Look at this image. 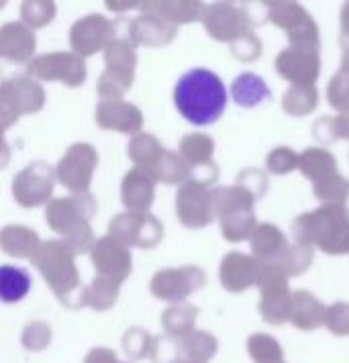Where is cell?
Returning <instances> with one entry per match:
<instances>
[{
	"instance_id": "22",
	"label": "cell",
	"mask_w": 349,
	"mask_h": 363,
	"mask_svg": "<svg viewBox=\"0 0 349 363\" xmlns=\"http://www.w3.org/2000/svg\"><path fill=\"white\" fill-rule=\"evenodd\" d=\"M313 137L325 145L339 141L341 137H339V127H337V116H321L318 121H315Z\"/></svg>"
},
{
	"instance_id": "27",
	"label": "cell",
	"mask_w": 349,
	"mask_h": 363,
	"mask_svg": "<svg viewBox=\"0 0 349 363\" xmlns=\"http://www.w3.org/2000/svg\"><path fill=\"white\" fill-rule=\"evenodd\" d=\"M345 208H348V211H349V196H348V202H345Z\"/></svg>"
},
{
	"instance_id": "1",
	"label": "cell",
	"mask_w": 349,
	"mask_h": 363,
	"mask_svg": "<svg viewBox=\"0 0 349 363\" xmlns=\"http://www.w3.org/2000/svg\"><path fill=\"white\" fill-rule=\"evenodd\" d=\"M174 104L190 125L206 127L216 123L225 113L227 90L215 72L192 67L176 82Z\"/></svg>"
},
{
	"instance_id": "21",
	"label": "cell",
	"mask_w": 349,
	"mask_h": 363,
	"mask_svg": "<svg viewBox=\"0 0 349 363\" xmlns=\"http://www.w3.org/2000/svg\"><path fill=\"white\" fill-rule=\"evenodd\" d=\"M262 51H264V48H262L260 37L248 33V31L241 37H237L235 43H233V53H235V57L239 62H255V60H260Z\"/></svg>"
},
{
	"instance_id": "9",
	"label": "cell",
	"mask_w": 349,
	"mask_h": 363,
	"mask_svg": "<svg viewBox=\"0 0 349 363\" xmlns=\"http://www.w3.org/2000/svg\"><path fill=\"white\" fill-rule=\"evenodd\" d=\"M248 25H250V18L241 11H237L233 4H216L213 9V18H211L209 29L218 39L231 41L245 33Z\"/></svg>"
},
{
	"instance_id": "24",
	"label": "cell",
	"mask_w": 349,
	"mask_h": 363,
	"mask_svg": "<svg viewBox=\"0 0 349 363\" xmlns=\"http://www.w3.org/2000/svg\"><path fill=\"white\" fill-rule=\"evenodd\" d=\"M341 48L343 51H349V2L343 4V11H341Z\"/></svg>"
},
{
	"instance_id": "15",
	"label": "cell",
	"mask_w": 349,
	"mask_h": 363,
	"mask_svg": "<svg viewBox=\"0 0 349 363\" xmlns=\"http://www.w3.org/2000/svg\"><path fill=\"white\" fill-rule=\"evenodd\" d=\"M313 247L309 245H288V249L282 253V257L278 262H274V265H278L284 272L286 278H297V276H302L306 274V269L313 265Z\"/></svg>"
},
{
	"instance_id": "8",
	"label": "cell",
	"mask_w": 349,
	"mask_h": 363,
	"mask_svg": "<svg viewBox=\"0 0 349 363\" xmlns=\"http://www.w3.org/2000/svg\"><path fill=\"white\" fill-rule=\"evenodd\" d=\"M327 306L309 290L292 292V314L290 323L299 330H315L325 323Z\"/></svg>"
},
{
	"instance_id": "7",
	"label": "cell",
	"mask_w": 349,
	"mask_h": 363,
	"mask_svg": "<svg viewBox=\"0 0 349 363\" xmlns=\"http://www.w3.org/2000/svg\"><path fill=\"white\" fill-rule=\"evenodd\" d=\"M288 249V239L276 225L262 223L251 233V251L260 264H274Z\"/></svg>"
},
{
	"instance_id": "4",
	"label": "cell",
	"mask_w": 349,
	"mask_h": 363,
	"mask_svg": "<svg viewBox=\"0 0 349 363\" xmlns=\"http://www.w3.org/2000/svg\"><path fill=\"white\" fill-rule=\"evenodd\" d=\"M218 206L223 213L225 220V237L229 241H243L251 237L255 225V213H253V204L255 199L251 196L245 188H227L221 190L218 194Z\"/></svg>"
},
{
	"instance_id": "10",
	"label": "cell",
	"mask_w": 349,
	"mask_h": 363,
	"mask_svg": "<svg viewBox=\"0 0 349 363\" xmlns=\"http://www.w3.org/2000/svg\"><path fill=\"white\" fill-rule=\"evenodd\" d=\"M233 100L243 106V108H253L266 100H272V90L267 88L266 80L257 74L245 72L239 78H235L231 86Z\"/></svg>"
},
{
	"instance_id": "13",
	"label": "cell",
	"mask_w": 349,
	"mask_h": 363,
	"mask_svg": "<svg viewBox=\"0 0 349 363\" xmlns=\"http://www.w3.org/2000/svg\"><path fill=\"white\" fill-rule=\"evenodd\" d=\"M318 106L315 86H290L282 96V111L290 116H309Z\"/></svg>"
},
{
	"instance_id": "14",
	"label": "cell",
	"mask_w": 349,
	"mask_h": 363,
	"mask_svg": "<svg viewBox=\"0 0 349 363\" xmlns=\"http://www.w3.org/2000/svg\"><path fill=\"white\" fill-rule=\"evenodd\" d=\"M267 18L282 31H290L299 25L302 18L309 13L304 11V6L299 2H284V0H274V2H266Z\"/></svg>"
},
{
	"instance_id": "16",
	"label": "cell",
	"mask_w": 349,
	"mask_h": 363,
	"mask_svg": "<svg viewBox=\"0 0 349 363\" xmlns=\"http://www.w3.org/2000/svg\"><path fill=\"white\" fill-rule=\"evenodd\" d=\"M313 194L325 204H343L349 196V180H345L339 172L327 176L325 180H318L313 184Z\"/></svg>"
},
{
	"instance_id": "2",
	"label": "cell",
	"mask_w": 349,
	"mask_h": 363,
	"mask_svg": "<svg viewBox=\"0 0 349 363\" xmlns=\"http://www.w3.org/2000/svg\"><path fill=\"white\" fill-rule=\"evenodd\" d=\"M292 235L299 245L318 247L327 255L349 253V211L343 204H323L297 216Z\"/></svg>"
},
{
	"instance_id": "26",
	"label": "cell",
	"mask_w": 349,
	"mask_h": 363,
	"mask_svg": "<svg viewBox=\"0 0 349 363\" xmlns=\"http://www.w3.org/2000/svg\"><path fill=\"white\" fill-rule=\"evenodd\" d=\"M339 69H343V72L349 74V51H343V60H341V67Z\"/></svg>"
},
{
	"instance_id": "11",
	"label": "cell",
	"mask_w": 349,
	"mask_h": 363,
	"mask_svg": "<svg viewBox=\"0 0 349 363\" xmlns=\"http://www.w3.org/2000/svg\"><path fill=\"white\" fill-rule=\"evenodd\" d=\"M299 169L300 174L311 180L313 184L318 180H325L327 176H331L337 169V160L331 151L323 147H309L304 149L299 155Z\"/></svg>"
},
{
	"instance_id": "19",
	"label": "cell",
	"mask_w": 349,
	"mask_h": 363,
	"mask_svg": "<svg viewBox=\"0 0 349 363\" xmlns=\"http://www.w3.org/2000/svg\"><path fill=\"white\" fill-rule=\"evenodd\" d=\"M266 167L274 176H284L290 174L299 167V153L290 147H276L267 153Z\"/></svg>"
},
{
	"instance_id": "25",
	"label": "cell",
	"mask_w": 349,
	"mask_h": 363,
	"mask_svg": "<svg viewBox=\"0 0 349 363\" xmlns=\"http://www.w3.org/2000/svg\"><path fill=\"white\" fill-rule=\"evenodd\" d=\"M337 127H339V137L341 139H349V113L337 116Z\"/></svg>"
},
{
	"instance_id": "17",
	"label": "cell",
	"mask_w": 349,
	"mask_h": 363,
	"mask_svg": "<svg viewBox=\"0 0 349 363\" xmlns=\"http://www.w3.org/2000/svg\"><path fill=\"white\" fill-rule=\"evenodd\" d=\"M250 357L255 363H284L282 345L266 333H255L248 339Z\"/></svg>"
},
{
	"instance_id": "12",
	"label": "cell",
	"mask_w": 349,
	"mask_h": 363,
	"mask_svg": "<svg viewBox=\"0 0 349 363\" xmlns=\"http://www.w3.org/2000/svg\"><path fill=\"white\" fill-rule=\"evenodd\" d=\"M33 286L31 274L17 265H0V302L15 304L29 294Z\"/></svg>"
},
{
	"instance_id": "6",
	"label": "cell",
	"mask_w": 349,
	"mask_h": 363,
	"mask_svg": "<svg viewBox=\"0 0 349 363\" xmlns=\"http://www.w3.org/2000/svg\"><path fill=\"white\" fill-rule=\"evenodd\" d=\"M260 272H262V264L255 257H250L245 253H229L227 259L223 262L221 276L227 290L243 292L251 286H257Z\"/></svg>"
},
{
	"instance_id": "23",
	"label": "cell",
	"mask_w": 349,
	"mask_h": 363,
	"mask_svg": "<svg viewBox=\"0 0 349 363\" xmlns=\"http://www.w3.org/2000/svg\"><path fill=\"white\" fill-rule=\"evenodd\" d=\"M241 188H245L253 199H262L267 190V174L262 169H245L241 174Z\"/></svg>"
},
{
	"instance_id": "5",
	"label": "cell",
	"mask_w": 349,
	"mask_h": 363,
	"mask_svg": "<svg viewBox=\"0 0 349 363\" xmlns=\"http://www.w3.org/2000/svg\"><path fill=\"white\" fill-rule=\"evenodd\" d=\"M276 72L292 86H315L321 76V53L315 48L288 45L276 57Z\"/></svg>"
},
{
	"instance_id": "18",
	"label": "cell",
	"mask_w": 349,
	"mask_h": 363,
	"mask_svg": "<svg viewBox=\"0 0 349 363\" xmlns=\"http://www.w3.org/2000/svg\"><path fill=\"white\" fill-rule=\"evenodd\" d=\"M327 100L331 104L333 108L343 115V113H349V74L339 69L331 80H329V86H327Z\"/></svg>"
},
{
	"instance_id": "3",
	"label": "cell",
	"mask_w": 349,
	"mask_h": 363,
	"mask_svg": "<svg viewBox=\"0 0 349 363\" xmlns=\"http://www.w3.org/2000/svg\"><path fill=\"white\" fill-rule=\"evenodd\" d=\"M257 286L262 290L260 298V313L267 325L280 327L290 320L292 314V292L288 288V278L274 264H262Z\"/></svg>"
},
{
	"instance_id": "20",
	"label": "cell",
	"mask_w": 349,
	"mask_h": 363,
	"mask_svg": "<svg viewBox=\"0 0 349 363\" xmlns=\"http://www.w3.org/2000/svg\"><path fill=\"white\" fill-rule=\"evenodd\" d=\"M323 325L335 337H349V302H335L327 306Z\"/></svg>"
}]
</instances>
